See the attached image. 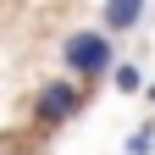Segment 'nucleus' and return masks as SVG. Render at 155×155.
Segmentation results:
<instances>
[{"mask_svg":"<svg viewBox=\"0 0 155 155\" xmlns=\"http://www.w3.org/2000/svg\"><path fill=\"white\" fill-rule=\"evenodd\" d=\"M111 83H116V94H144L150 78L139 72V61H116V67H111Z\"/></svg>","mask_w":155,"mask_h":155,"instance_id":"20e7f679","label":"nucleus"},{"mask_svg":"<svg viewBox=\"0 0 155 155\" xmlns=\"http://www.w3.org/2000/svg\"><path fill=\"white\" fill-rule=\"evenodd\" d=\"M144 94H150V105H155V83H150V89H144Z\"/></svg>","mask_w":155,"mask_h":155,"instance_id":"423d86ee","label":"nucleus"},{"mask_svg":"<svg viewBox=\"0 0 155 155\" xmlns=\"http://www.w3.org/2000/svg\"><path fill=\"white\" fill-rule=\"evenodd\" d=\"M155 150V122H144L139 133H127V155H150Z\"/></svg>","mask_w":155,"mask_h":155,"instance_id":"39448f33","label":"nucleus"},{"mask_svg":"<svg viewBox=\"0 0 155 155\" xmlns=\"http://www.w3.org/2000/svg\"><path fill=\"white\" fill-rule=\"evenodd\" d=\"M116 61H122V55H116V33H105V28H78L61 45V67L78 83H89V89L100 83V78H111Z\"/></svg>","mask_w":155,"mask_h":155,"instance_id":"f257e3e1","label":"nucleus"},{"mask_svg":"<svg viewBox=\"0 0 155 155\" xmlns=\"http://www.w3.org/2000/svg\"><path fill=\"white\" fill-rule=\"evenodd\" d=\"M144 11H150V0H105L100 6V28L105 33H133L144 22Z\"/></svg>","mask_w":155,"mask_h":155,"instance_id":"7ed1b4c3","label":"nucleus"},{"mask_svg":"<svg viewBox=\"0 0 155 155\" xmlns=\"http://www.w3.org/2000/svg\"><path fill=\"white\" fill-rule=\"evenodd\" d=\"M83 105H89V83H78L72 72L67 78H50V83L33 94V122L39 127H67Z\"/></svg>","mask_w":155,"mask_h":155,"instance_id":"f03ea898","label":"nucleus"}]
</instances>
